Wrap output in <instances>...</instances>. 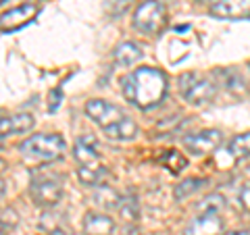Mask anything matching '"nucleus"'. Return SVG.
Listing matches in <instances>:
<instances>
[{
	"mask_svg": "<svg viewBox=\"0 0 250 235\" xmlns=\"http://www.w3.org/2000/svg\"><path fill=\"white\" fill-rule=\"evenodd\" d=\"M85 115H88L96 125H100L103 129L111 127V125H115L117 121H121L127 117L123 113L121 106L106 102V100H100V98H94V100H88V102H85Z\"/></svg>",
	"mask_w": 250,
	"mask_h": 235,
	"instance_id": "obj_6",
	"label": "nucleus"
},
{
	"mask_svg": "<svg viewBox=\"0 0 250 235\" xmlns=\"http://www.w3.org/2000/svg\"><path fill=\"white\" fill-rule=\"evenodd\" d=\"M213 75L229 94H233V96H246V81H244V75H242L238 69H233V67L217 69Z\"/></svg>",
	"mask_w": 250,
	"mask_h": 235,
	"instance_id": "obj_14",
	"label": "nucleus"
},
{
	"mask_svg": "<svg viewBox=\"0 0 250 235\" xmlns=\"http://www.w3.org/2000/svg\"><path fill=\"white\" fill-rule=\"evenodd\" d=\"M142 57H144V52L136 42H121L113 50V65L117 69H129Z\"/></svg>",
	"mask_w": 250,
	"mask_h": 235,
	"instance_id": "obj_13",
	"label": "nucleus"
},
{
	"mask_svg": "<svg viewBox=\"0 0 250 235\" xmlns=\"http://www.w3.org/2000/svg\"><path fill=\"white\" fill-rule=\"evenodd\" d=\"M77 179L88 185V187H98L108 179V169L100 167V164H92V167H80L77 169Z\"/></svg>",
	"mask_w": 250,
	"mask_h": 235,
	"instance_id": "obj_17",
	"label": "nucleus"
},
{
	"mask_svg": "<svg viewBox=\"0 0 250 235\" xmlns=\"http://www.w3.org/2000/svg\"><path fill=\"white\" fill-rule=\"evenodd\" d=\"M248 69H250V62H248Z\"/></svg>",
	"mask_w": 250,
	"mask_h": 235,
	"instance_id": "obj_32",
	"label": "nucleus"
},
{
	"mask_svg": "<svg viewBox=\"0 0 250 235\" xmlns=\"http://www.w3.org/2000/svg\"><path fill=\"white\" fill-rule=\"evenodd\" d=\"M65 137L59 133H40V136H31L25 142L19 144V150L27 158H36L42 162L57 160L65 152Z\"/></svg>",
	"mask_w": 250,
	"mask_h": 235,
	"instance_id": "obj_3",
	"label": "nucleus"
},
{
	"mask_svg": "<svg viewBox=\"0 0 250 235\" xmlns=\"http://www.w3.org/2000/svg\"><path fill=\"white\" fill-rule=\"evenodd\" d=\"M169 15L159 0H142L134 11V27L144 36H159L167 27Z\"/></svg>",
	"mask_w": 250,
	"mask_h": 235,
	"instance_id": "obj_5",
	"label": "nucleus"
},
{
	"mask_svg": "<svg viewBox=\"0 0 250 235\" xmlns=\"http://www.w3.org/2000/svg\"><path fill=\"white\" fill-rule=\"evenodd\" d=\"M167 75L154 67H140L121 79V92L129 104L148 111L167 96Z\"/></svg>",
	"mask_w": 250,
	"mask_h": 235,
	"instance_id": "obj_1",
	"label": "nucleus"
},
{
	"mask_svg": "<svg viewBox=\"0 0 250 235\" xmlns=\"http://www.w3.org/2000/svg\"><path fill=\"white\" fill-rule=\"evenodd\" d=\"M196 2H210V0H196Z\"/></svg>",
	"mask_w": 250,
	"mask_h": 235,
	"instance_id": "obj_30",
	"label": "nucleus"
},
{
	"mask_svg": "<svg viewBox=\"0 0 250 235\" xmlns=\"http://www.w3.org/2000/svg\"><path fill=\"white\" fill-rule=\"evenodd\" d=\"M4 169H6V162H4V158H0V175L4 173Z\"/></svg>",
	"mask_w": 250,
	"mask_h": 235,
	"instance_id": "obj_29",
	"label": "nucleus"
},
{
	"mask_svg": "<svg viewBox=\"0 0 250 235\" xmlns=\"http://www.w3.org/2000/svg\"><path fill=\"white\" fill-rule=\"evenodd\" d=\"M225 235H250V231H231V233H225Z\"/></svg>",
	"mask_w": 250,
	"mask_h": 235,
	"instance_id": "obj_27",
	"label": "nucleus"
},
{
	"mask_svg": "<svg viewBox=\"0 0 250 235\" xmlns=\"http://www.w3.org/2000/svg\"><path fill=\"white\" fill-rule=\"evenodd\" d=\"M0 146H2V137H0Z\"/></svg>",
	"mask_w": 250,
	"mask_h": 235,
	"instance_id": "obj_31",
	"label": "nucleus"
},
{
	"mask_svg": "<svg viewBox=\"0 0 250 235\" xmlns=\"http://www.w3.org/2000/svg\"><path fill=\"white\" fill-rule=\"evenodd\" d=\"M92 198H94V204L100 206L103 210H115V208H119V202H121L119 192L113 190V187H108V185L94 187Z\"/></svg>",
	"mask_w": 250,
	"mask_h": 235,
	"instance_id": "obj_18",
	"label": "nucleus"
},
{
	"mask_svg": "<svg viewBox=\"0 0 250 235\" xmlns=\"http://www.w3.org/2000/svg\"><path fill=\"white\" fill-rule=\"evenodd\" d=\"M161 164L167 171H171V173H182V171L188 167V158L177 150H167L161 156Z\"/></svg>",
	"mask_w": 250,
	"mask_h": 235,
	"instance_id": "obj_21",
	"label": "nucleus"
},
{
	"mask_svg": "<svg viewBox=\"0 0 250 235\" xmlns=\"http://www.w3.org/2000/svg\"><path fill=\"white\" fill-rule=\"evenodd\" d=\"M121 235H144V233L140 231L138 227H134V225H131V227H125V229H123V233H121Z\"/></svg>",
	"mask_w": 250,
	"mask_h": 235,
	"instance_id": "obj_25",
	"label": "nucleus"
},
{
	"mask_svg": "<svg viewBox=\"0 0 250 235\" xmlns=\"http://www.w3.org/2000/svg\"><path fill=\"white\" fill-rule=\"evenodd\" d=\"M208 181L207 179H202V177H190V179H184L179 185H175V192H173V196H175V200H188L190 196H194L196 192H200L202 187H205Z\"/></svg>",
	"mask_w": 250,
	"mask_h": 235,
	"instance_id": "obj_19",
	"label": "nucleus"
},
{
	"mask_svg": "<svg viewBox=\"0 0 250 235\" xmlns=\"http://www.w3.org/2000/svg\"><path fill=\"white\" fill-rule=\"evenodd\" d=\"M29 196L36 206L46 210L54 208L62 198V177L50 173V171H36L31 175Z\"/></svg>",
	"mask_w": 250,
	"mask_h": 235,
	"instance_id": "obj_2",
	"label": "nucleus"
},
{
	"mask_svg": "<svg viewBox=\"0 0 250 235\" xmlns=\"http://www.w3.org/2000/svg\"><path fill=\"white\" fill-rule=\"evenodd\" d=\"M73 158L80 162V167H92L98 164L100 154L96 152V139L92 136H80L73 148Z\"/></svg>",
	"mask_w": 250,
	"mask_h": 235,
	"instance_id": "obj_12",
	"label": "nucleus"
},
{
	"mask_svg": "<svg viewBox=\"0 0 250 235\" xmlns=\"http://www.w3.org/2000/svg\"><path fill=\"white\" fill-rule=\"evenodd\" d=\"M238 200H240V206H242V208L250 210V185L242 187V192H240V196H238Z\"/></svg>",
	"mask_w": 250,
	"mask_h": 235,
	"instance_id": "obj_24",
	"label": "nucleus"
},
{
	"mask_svg": "<svg viewBox=\"0 0 250 235\" xmlns=\"http://www.w3.org/2000/svg\"><path fill=\"white\" fill-rule=\"evenodd\" d=\"M229 154L236 160H248L250 158V131L236 136L229 142Z\"/></svg>",
	"mask_w": 250,
	"mask_h": 235,
	"instance_id": "obj_20",
	"label": "nucleus"
},
{
	"mask_svg": "<svg viewBox=\"0 0 250 235\" xmlns=\"http://www.w3.org/2000/svg\"><path fill=\"white\" fill-rule=\"evenodd\" d=\"M4 192H6V183L0 179V196H4Z\"/></svg>",
	"mask_w": 250,
	"mask_h": 235,
	"instance_id": "obj_28",
	"label": "nucleus"
},
{
	"mask_svg": "<svg viewBox=\"0 0 250 235\" xmlns=\"http://www.w3.org/2000/svg\"><path fill=\"white\" fill-rule=\"evenodd\" d=\"M104 136L108 139H113V142H129V139H134L138 136V125L134 119L125 117V119L117 121L115 125H111V127H106Z\"/></svg>",
	"mask_w": 250,
	"mask_h": 235,
	"instance_id": "obj_16",
	"label": "nucleus"
},
{
	"mask_svg": "<svg viewBox=\"0 0 250 235\" xmlns=\"http://www.w3.org/2000/svg\"><path fill=\"white\" fill-rule=\"evenodd\" d=\"M184 235H225L221 213H202L186 225Z\"/></svg>",
	"mask_w": 250,
	"mask_h": 235,
	"instance_id": "obj_10",
	"label": "nucleus"
},
{
	"mask_svg": "<svg viewBox=\"0 0 250 235\" xmlns=\"http://www.w3.org/2000/svg\"><path fill=\"white\" fill-rule=\"evenodd\" d=\"M221 144H223V133L219 129H205L198 133H188L184 137V146L194 156L213 154Z\"/></svg>",
	"mask_w": 250,
	"mask_h": 235,
	"instance_id": "obj_7",
	"label": "nucleus"
},
{
	"mask_svg": "<svg viewBox=\"0 0 250 235\" xmlns=\"http://www.w3.org/2000/svg\"><path fill=\"white\" fill-rule=\"evenodd\" d=\"M177 88H179V94L184 96V100L192 106H205L208 102H213L217 96L215 81H210L207 75L196 73V71L179 75Z\"/></svg>",
	"mask_w": 250,
	"mask_h": 235,
	"instance_id": "obj_4",
	"label": "nucleus"
},
{
	"mask_svg": "<svg viewBox=\"0 0 250 235\" xmlns=\"http://www.w3.org/2000/svg\"><path fill=\"white\" fill-rule=\"evenodd\" d=\"M117 210H119V215L125 218V221H131V223H134L140 215V206H138V200L134 196H125V198H121Z\"/></svg>",
	"mask_w": 250,
	"mask_h": 235,
	"instance_id": "obj_22",
	"label": "nucleus"
},
{
	"mask_svg": "<svg viewBox=\"0 0 250 235\" xmlns=\"http://www.w3.org/2000/svg\"><path fill=\"white\" fill-rule=\"evenodd\" d=\"M115 223L108 215L103 213H85L83 216V233L85 235H113Z\"/></svg>",
	"mask_w": 250,
	"mask_h": 235,
	"instance_id": "obj_15",
	"label": "nucleus"
},
{
	"mask_svg": "<svg viewBox=\"0 0 250 235\" xmlns=\"http://www.w3.org/2000/svg\"><path fill=\"white\" fill-rule=\"evenodd\" d=\"M225 208V198L221 194H210L198 204V215L202 213H221Z\"/></svg>",
	"mask_w": 250,
	"mask_h": 235,
	"instance_id": "obj_23",
	"label": "nucleus"
},
{
	"mask_svg": "<svg viewBox=\"0 0 250 235\" xmlns=\"http://www.w3.org/2000/svg\"><path fill=\"white\" fill-rule=\"evenodd\" d=\"M38 13H40V6L34 4V2H25V4L15 6V9L0 15V31L11 34V31H17L21 27H25L27 23H31L36 19Z\"/></svg>",
	"mask_w": 250,
	"mask_h": 235,
	"instance_id": "obj_8",
	"label": "nucleus"
},
{
	"mask_svg": "<svg viewBox=\"0 0 250 235\" xmlns=\"http://www.w3.org/2000/svg\"><path fill=\"white\" fill-rule=\"evenodd\" d=\"M208 13L228 21L250 19V0H210Z\"/></svg>",
	"mask_w": 250,
	"mask_h": 235,
	"instance_id": "obj_9",
	"label": "nucleus"
},
{
	"mask_svg": "<svg viewBox=\"0 0 250 235\" xmlns=\"http://www.w3.org/2000/svg\"><path fill=\"white\" fill-rule=\"evenodd\" d=\"M0 235H9V227H6V223L0 218Z\"/></svg>",
	"mask_w": 250,
	"mask_h": 235,
	"instance_id": "obj_26",
	"label": "nucleus"
},
{
	"mask_svg": "<svg viewBox=\"0 0 250 235\" xmlns=\"http://www.w3.org/2000/svg\"><path fill=\"white\" fill-rule=\"evenodd\" d=\"M34 125H36V121L29 113L0 117V137L13 136V133H27L29 129H34Z\"/></svg>",
	"mask_w": 250,
	"mask_h": 235,
	"instance_id": "obj_11",
	"label": "nucleus"
}]
</instances>
